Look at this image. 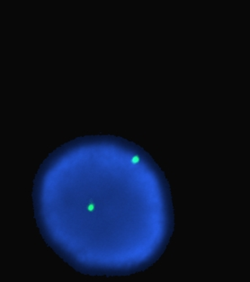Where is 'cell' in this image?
<instances>
[{"instance_id":"cell-1","label":"cell","mask_w":250,"mask_h":282,"mask_svg":"<svg viewBox=\"0 0 250 282\" xmlns=\"http://www.w3.org/2000/svg\"><path fill=\"white\" fill-rule=\"evenodd\" d=\"M138 162H139V157L138 156H135V157L132 158V162L133 163H137Z\"/></svg>"}]
</instances>
